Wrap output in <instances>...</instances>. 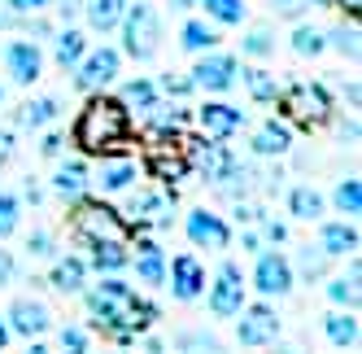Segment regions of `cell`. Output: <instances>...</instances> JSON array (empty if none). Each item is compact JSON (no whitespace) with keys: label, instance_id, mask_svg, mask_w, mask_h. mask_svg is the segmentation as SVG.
<instances>
[{"label":"cell","instance_id":"7bdbcfd3","mask_svg":"<svg viewBox=\"0 0 362 354\" xmlns=\"http://www.w3.org/2000/svg\"><path fill=\"white\" fill-rule=\"evenodd\" d=\"M57 346H62V354H92L88 328H79V324H66V328H62V337H57Z\"/></svg>","mask_w":362,"mask_h":354},{"label":"cell","instance_id":"d590c367","mask_svg":"<svg viewBox=\"0 0 362 354\" xmlns=\"http://www.w3.org/2000/svg\"><path fill=\"white\" fill-rule=\"evenodd\" d=\"M136 263V280L148 285V289H162L166 285V258H162V249H148V254H132Z\"/></svg>","mask_w":362,"mask_h":354},{"label":"cell","instance_id":"7c38bea8","mask_svg":"<svg viewBox=\"0 0 362 354\" xmlns=\"http://www.w3.org/2000/svg\"><path fill=\"white\" fill-rule=\"evenodd\" d=\"M192 88H201V92H231L240 84V62L231 57V53H201V62L192 66Z\"/></svg>","mask_w":362,"mask_h":354},{"label":"cell","instance_id":"f6af8a7d","mask_svg":"<svg viewBox=\"0 0 362 354\" xmlns=\"http://www.w3.org/2000/svg\"><path fill=\"white\" fill-rule=\"evenodd\" d=\"M27 254L31 258H53L57 254V249H53V232H44V227H40V232H31L27 236Z\"/></svg>","mask_w":362,"mask_h":354},{"label":"cell","instance_id":"5b68a950","mask_svg":"<svg viewBox=\"0 0 362 354\" xmlns=\"http://www.w3.org/2000/svg\"><path fill=\"white\" fill-rule=\"evenodd\" d=\"M70 227H74V236H79L83 245H92V241H127V236H132V227L122 223V215H118L114 206H105L100 197L74 201Z\"/></svg>","mask_w":362,"mask_h":354},{"label":"cell","instance_id":"f907efd6","mask_svg":"<svg viewBox=\"0 0 362 354\" xmlns=\"http://www.w3.org/2000/svg\"><path fill=\"white\" fill-rule=\"evenodd\" d=\"M62 144H66V140H62L57 132H48V136L40 140V154H44V158H57V154H62Z\"/></svg>","mask_w":362,"mask_h":354},{"label":"cell","instance_id":"cb8c5ba5","mask_svg":"<svg viewBox=\"0 0 362 354\" xmlns=\"http://www.w3.org/2000/svg\"><path fill=\"white\" fill-rule=\"evenodd\" d=\"M253 154L257 158H284L293 149V132H288V122H275V118H267L262 127L253 132Z\"/></svg>","mask_w":362,"mask_h":354},{"label":"cell","instance_id":"db71d44e","mask_svg":"<svg viewBox=\"0 0 362 354\" xmlns=\"http://www.w3.org/2000/svg\"><path fill=\"white\" fill-rule=\"evenodd\" d=\"M336 9H345L349 13V22H358V13H362V0H332Z\"/></svg>","mask_w":362,"mask_h":354},{"label":"cell","instance_id":"44dd1931","mask_svg":"<svg viewBox=\"0 0 362 354\" xmlns=\"http://www.w3.org/2000/svg\"><path fill=\"white\" fill-rule=\"evenodd\" d=\"M358 245H362V236H358L354 219L323 223V232H319V249H323L327 258H354V254H358Z\"/></svg>","mask_w":362,"mask_h":354},{"label":"cell","instance_id":"7a4b0ae2","mask_svg":"<svg viewBox=\"0 0 362 354\" xmlns=\"http://www.w3.org/2000/svg\"><path fill=\"white\" fill-rule=\"evenodd\" d=\"M74 144L83 149L88 158H105V154H118V149L132 140V114L118 96H105V92H92L88 105L74 118Z\"/></svg>","mask_w":362,"mask_h":354},{"label":"cell","instance_id":"f5cc1de1","mask_svg":"<svg viewBox=\"0 0 362 354\" xmlns=\"http://www.w3.org/2000/svg\"><path fill=\"white\" fill-rule=\"evenodd\" d=\"M13 158V132H0V166Z\"/></svg>","mask_w":362,"mask_h":354},{"label":"cell","instance_id":"2e32d148","mask_svg":"<svg viewBox=\"0 0 362 354\" xmlns=\"http://www.w3.org/2000/svg\"><path fill=\"white\" fill-rule=\"evenodd\" d=\"M245 110L231 105V101H205L197 110V127L205 132V140H231L240 127H245Z\"/></svg>","mask_w":362,"mask_h":354},{"label":"cell","instance_id":"6125c7cd","mask_svg":"<svg viewBox=\"0 0 362 354\" xmlns=\"http://www.w3.org/2000/svg\"><path fill=\"white\" fill-rule=\"evenodd\" d=\"M271 354H293V350H284V346H275V350H271Z\"/></svg>","mask_w":362,"mask_h":354},{"label":"cell","instance_id":"7402d4cb","mask_svg":"<svg viewBox=\"0 0 362 354\" xmlns=\"http://www.w3.org/2000/svg\"><path fill=\"white\" fill-rule=\"evenodd\" d=\"M48 285H53L57 293L74 297L88 289V263L79 254H66V258H53V271H48Z\"/></svg>","mask_w":362,"mask_h":354},{"label":"cell","instance_id":"f546056e","mask_svg":"<svg viewBox=\"0 0 362 354\" xmlns=\"http://www.w3.org/2000/svg\"><path fill=\"white\" fill-rule=\"evenodd\" d=\"M323 210H327V201H323V193H319V188L297 184V188L288 193V215H293V219H301V223H319V219H323Z\"/></svg>","mask_w":362,"mask_h":354},{"label":"cell","instance_id":"484cf974","mask_svg":"<svg viewBox=\"0 0 362 354\" xmlns=\"http://www.w3.org/2000/svg\"><path fill=\"white\" fill-rule=\"evenodd\" d=\"M218 27H214V22H205V18H188L184 22V27H179V48H188V53H214V48H218Z\"/></svg>","mask_w":362,"mask_h":354},{"label":"cell","instance_id":"91938a15","mask_svg":"<svg viewBox=\"0 0 362 354\" xmlns=\"http://www.w3.org/2000/svg\"><path fill=\"white\" fill-rule=\"evenodd\" d=\"M27 354H48V346L44 341H27Z\"/></svg>","mask_w":362,"mask_h":354},{"label":"cell","instance_id":"b9f144b4","mask_svg":"<svg viewBox=\"0 0 362 354\" xmlns=\"http://www.w3.org/2000/svg\"><path fill=\"white\" fill-rule=\"evenodd\" d=\"M22 227V197L18 193H0V241L13 236Z\"/></svg>","mask_w":362,"mask_h":354},{"label":"cell","instance_id":"d6a6232c","mask_svg":"<svg viewBox=\"0 0 362 354\" xmlns=\"http://www.w3.org/2000/svg\"><path fill=\"white\" fill-rule=\"evenodd\" d=\"M240 79H245V88H249V96L257 101V105H275V101H279V79L271 70L249 66V70H240Z\"/></svg>","mask_w":362,"mask_h":354},{"label":"cell","instance_id":"11a10c76","mask_svg":"<svg viewBox=\"0 0 362 354\" xmlns=\"http://www.w3.org/2000/svg\"><path fill=\"white\" fill-rule=\"evenodd\" d=\"M341 140L358 144V118H354V114H349V122H341Z\"/></svg>","mask_w":362,"mask_h":354},{"label":"cell","instance_id":"9f6ffc18","mask_svg":"<svg viewBox=\"0 0 362 354\" xmlns=\"http://www.w3.org/2000/svg\"><path fill=\"white\" fill-rule=\"evenodd\" d=\"M57 9H62V18L70 22L74 13H83V0H62V5H57Z\"/></svg>","mask_w":362,"mask_h":354},{"label":"cell","instance_id":"e7e4bbea","mask_svg":"<svg viewBox=\"0 0 362 354\" xmlns=\"http://www.w3.org/2000/svg\"><path fill=\"white\" fill-rule=\"evenodd\" d=\"M110 354H118V350H110Z\"/></svg>","mask_w":362,"mask_h":354},{"label":"cell","instance_id":"ffe728a7","mask_svg":"<svg viewBox=\"0 0 362 354\" xmlns=\"http://www.w3.org/2000/svg\"><path fill=\"white\" fill-rule=\"evenodd\" d=\"M88 271H100V275H118L132 267V245L127 241H92L88 245Z\"/></svg>","mask_w":362,"mask_h":354},{"label":"cell","instance_id":"8fae6325","mask_svg":"<svg viewBox=\"0 0 362 354\" xmlns=\"http://www.w3.org/2000/svg\"><path fill=\"white\" fill-rule=\"evenodd\" d=\"M0 62H5V74L18 88H31V84H40V74H44V48L22 35V40H9L5 48H0Z\"/></svg>","mask_w":362,"mask_h":354},{"label":"cell","instance_id":"680465c9","mask_svg":"<svg viewBox=\"0 0 362 354\" xmlns=\"http://www.w3.org/2000/svg\"><path fill=\"white\" fill-rule=\"evenodd\" d=\"M9 337H13V333H9V324H5V315H0V350L9 346Z\"/></svg>","mask_w":362,"mask_h":354},{"label":"cell","instance_id":"6f0895ef","mask_svg":"<svg viewBox=\"0 0 362 354\" xmlns=\"http://www.w3.org/2000/svg\"><path fill=\"white\" fill-rule=\"evenodd\" d=\"M345 96H349V110H358V101H362V96H358V79L345 84Z\"/></svg>","mask_w":362,"mask_h":354},{"label":"cell","instance_id":"e0dca14e","mask_svg":"<svg viewBox=\"0 0 362 354\" xmlns=\"http://www.w3.org/2000/svg\"><path fill=\"white\" fill-rule=\"evenodd\" d=\"M148 171L158 175V180H188V171H192V158H188V144L184 136L179 140H153L148 144Z\"/></svg>","mask_w":362,"mask_h":354},{"label":"cell","instance_id":"1f68e13d","mask_svg":"<svg viewBox=\"0 0 362 354\" xmlns=\"http://www.w3.org/2000/svg\"><path fill=\"white\" fill-rule=\"evenodd\" d=\"M83 53H88V40H83V31L66 27V31H57V35H53V62H57L62 70H74Z\"/></svg>","mask_w":362,"mask_h":354},{"label":"cell","instance_id":"4fadbf2b","mask_svg":"<svg viewBox=\"0 0 362 354\" xmlns=\"http://www.w3.org/2000/svg\"><path fill=\"white\" fill-rule=\"evenodd\" d=\"M88 180L100 197H118V193H132L140 180V162L127 158V154H105L96 171H88Z\"/></svg>","mask_w":362,"mask_h":354},{"label":"cell","instance_id":"c3c4849f","mask_svg":"<svg viewBox=\"0 0 362 354\" xmlns=\"http://www.w3.org/2000/svg\"><path fill=\"white\" fill-rule=\"evenodd\" d=\"M13 275H18V263H13V249H0V289L13 285Z\"/></svg>","mask_w":362,"mask_h":354},{"label":"cell","instance_id":"8d00e7d4","mask_svg":"<svg viewBox=\"0 0 362 354\" xmlns=\"http://www.w3.org/2000/svg\"><path fill=\"white\" fill-rule=\"evenodd\" d=\"M332 206H336V215H345V219H358L362 215V180H358V175H349V180L336 184Z\"/></svg>","mask_w":362,"mask_h":354},{"label":"cell","instance_id":"30bf717a","mask_svg":"<svg viewBox=\"0 0 362 354\" xmlns=\"http://www.w3.org/2000/svg\"><path fill=\"white\" fill-rule=\"evenodd\" d=\"M275 337H279V315L271 302H253V307L245 302L236 315V341L245 350H257V346H275Z\"/></svg>","mask_w":362,"mask_h":354},{"label":"cell","instance_id":"d4e9b609","mask_svg":"<svg viewBox=\"0 0 362 354\" xmlns=\"http://www.w3.org/2000/svg\"><path fill=\"white\" fill-rule=\"evenodd\" d=\"M118 101L127 105V114H148V110H158V105H162V92H158V84H153V79L136 74V79H127V84H122Z\"/></svg>","mask_w":362,"mask_h":354},{"label":"cell","instance_id":"be15d7a7","mask_svg":"<svg viewBox=\"0 0 362 354\" xmlns=\"http://www.w3.org/2000/svg\"><path fill=\"white\" fill-rule=\"evenodd\" d=\"M0 101H5V84H0Z\"/></svg>","mask_w":362,"mask_h":354},{"label":"cell","instance_id":"9a60e30c","mask_svg":"<svg viewBox=\"0 0 362 354\" xmlns=\"http://www.w3.org/2000/svg\"><path fill=\"white\" fill-rule=\"evenodd\" d=\"M5 324H9V333H13V337L40 341L48 328H53V311H48L40 297H18L13 307L5 311Z\"/></svg>","mask_w":362,"mask_h":354},{"label":"cell","instance_id":"816d5d0a","mask_svg":"<svg viewBox=\"0 0 362 354\" xmlns=\"http://www.w3.org/2000/svg\"><path fill=\"white\" fill-rule=\"evenodd\" d=\"M240 249H245V254H262V236H257V232H240Z\"/></svg>","mask_w":362,"mask_h":354},{"label":"cell","instance_id":"603a6c76","mask_svg":"<svg viewBox=\"0 0 362 354\" xmlns=\"http://www.w3.org/2000/svg\"><path fill=\"white\" fill-rule=\"evenodd\" d=\"M148 140H179L184 136V127L192 122V114L184 105H158V110H148Z\"/></svg>","mask_w":362,"mask_h":354},{"label":"cell","instance_id":"ee69618b","mask_svg":"<svg viewBox=\"0 0 362 354\" xmlns=\"http://www.w3.org/2000/svg\"><path fill=\"white\" fill-rule=\"evenodd\" d=\"M158 92L170 96V101H184V96H192L197 88H192L188 74H162V79H158Z\"/></svg>","mask_w":362,"mask_h":354},{"label":"cell","instance_id":"4dcf8cb0","mask_svg":"<svg viewBox=\"0 0 362 354\" xmlns=\"http://www.w3.org/2000/svg\"><path fill=\"white\" fill-rule=\"evenodd\" d=\"M362 271H358V263L349 267V275H332L327 280V297L336 302V311H358V297H362Z\"/></svg>","mask_w":362,"mask_h":354},{"label":"cell","instance_id":"9c48e42d","mask_svg":"<svg viewBox=\"0 0 362 354\" xmlns=\"http://www.w3.org/2000/svg\"><path fill=\"white\" fill-rule=\"evenodd\" d=\"M297 285V271H293V258H284L279 249H262L253 258V289L262 297H288Z\"/></svg>","mask_w":362,"mask_h":354},{"label":"cell","instance_id":"5bb4252c","mask_svg":"<svg viewBox=\"0 0 362 354\" xmlns=\"http://www.w3.org/2000/svg\"><path fill=\"white\" fill-rule=\"evenodd\" d=\"M184 232H188V241L197 249H210V254H218V249L231 245V223L218 210H205V206H197V210L184 215Z\"/></svg>","mask_w":362,"mask_h":354},{"label":"cell","instance_id":"ab89813d","mask_svg":"<svg viewBox=\"0 0 362 354\" xmlns=\"http://www.w3.org/2000/svg\"><path fill=\"white\" fill-rule=\"evenodd\" d=\"M240 53H245V57H257V62L271 57V53H275V31H271V27H249V35L240 40Z\"/></svg>","mask_w":362,"mask_h":354},{"label":"cell","instance_id":"52a82bcc","mask_svg":"<svg viewBox=\"0 0 362 354\" xmlns=\"http://www.w3.org/2000/svg\"><path fill=\"white\" fill-rule=\"evenodd\" d=\"M118 215H122V223L132 227V232H144V227H153V232H166V227L175 223L170 197L158 193V188H132V197H127V206H122Z\"/></svg>","mask_w":362,"mask_h":354},{"label":"cell","instance_id":"83f0119b","mask_svg":"<svg viewBox=\"0 0 362 354\" xmlns=\"http://www.w3.org/2000/svg\"><path fill=\"white\" fill-rule=\"evenodd\" d=\"M57 114H62V101H57V96H35V101H22V105H18V127L40 132V127H48V122H57Z\"/></svg>","mask_w":362,"mask_h":354},{"label":"cell","instance_id":"8992f818","mask_svg":"<svg viewBox=\"0 0 362 354\" xmlns=\"http://www.w3.org/2000/svg\"><path fill=\"white\" fill-rule=\"evenodd\" d=\"M245 271H240V263H231V258H223L218 263V271H214V280H205V307H210V315L214 319H236L240 315V307H245Z\"/></svg>","mask_w":362,"mask_h":354},{"label":"cell","instance_id":"60d3db41","mask_svg":"<svg viewBox=\"0 0 362 354\" xmlns=\"http://www.w3.org/2000/svg\"><path fill=\"white\" fill-rule=\"evenodd\" d=\"M323 48H327V44H323V31L297 22V31H293V53H297V57H319Z\"/></svg>","mask_w":362,"mask_h":354},{"label":"cell","instance_id":"d6986e66","mask_svg":"<svg viewBox=\"0 0 362 354\" xmlns=\"http://www.w3.org/2000/svg\"><path fill=\"white\" fill-rule=\"evenodd\" d=\"M53 193L62 197V201H83L88 193H92V180H88V162L83 158H66V162H57V171H53Z\"/></svg>","mask_w":362,"mask_h":354},{"label":"cell","instance_id":"6da1fadb","mask_svg":"<svg viewBox=\"0 0 362 354\" xmlns=\"http://www.w3.org/2000/svg\"><path fill=\"white\" fill-rule=\"evenodd\" d=\"M83 302H88L92 328L114 341H136L140 333H148L158 324V307L148 297H140L122 275H100V285L83 289Z\"/></svg>","mask_w":362,"mask_h":354},{"label":"cell","instance_id":"bcb514c9","mask_svg":"<svg viewBox=\"0 0 362 354\" xmlns=\"http://www.w3.org/2000/svg\"><path fill=\"white\" fill-rule=\"evenodd\" d=\"M0 5H5L9 13H22V18H31V13H44L48 5H53V0H0Z\"/></svg>","mask_w":362,"mask_h":354},{"label":"cell","instance_id":"681fc988","mask_svg":"<svg viewBox=\"0 0 362 354\" xmlns=\"http://www.w3.org/2000/svg\"><path fill=\"white\" fill-rule=\"evenodd\" d=\"M271 9H275L279 18H301V13H305V0H271Z\"/></svg>","mask_w":362,"mask_h":354},{"label":"cell","instance_id":"836d02e7","mask_svg":"<svg viewBox=\"0 0 362 354\" xmlns=\"http://www.w3.org/2000/svg\"><path fill=\"white\" fill-rule=\"evenodd\" d=\"M197 5L205 9V18H210L214 27H240V22L249 18L245 0H197Z\"/></svg>","mask_w":362,"mask_h":354},{"label":"cell","instance_id":"7dc6e473","mask_svg":"<svg viewBox=\"0 0 362 354\" xmlns=\"http://www.w3.org/2000/svg\"><path fill=\"white\" fill-rule=\"evenodd\" d=\"M257 223H262V236L271 241V245H279V241H288V227H284V223H275V219H257Z\"/></svg>","mask_w":362,"mask_h":354},{"label":"cell","instance_id":"e575fe53","mask_svg":"<svg viewBox=\"0 0 362 354\" xmlns=\"http://www.w3.org/2000/svg\"><path fill=\"white\" fill-rule=\"evenodd\" d=\"M175 354H223V341L205 328H184L175 337Z\"/></svg>","mask_w":362,"mask_h":354},{"label":"cell","instance_id":"ba28073f","mask_svg":"<svg viewBox=\"0 0 362 354\" xmlns=\"http://www.w3.org/2000/svg\"><path fill=\"white\" fill-rule=\"evenodd\" d=\"M118 70H122V53L110 44H100V48H88V53L79 57V66H74V88L79 92H100V88H110L118 79Z\"/></svg>","mask_w":362,"mask_h":354},{"label":"cell","instance_id":"277c9868","mask_svg":"<svg viewBox=\"0 0 362 354\" xmlns=\"http://www.w3.org/2000/svg\"><path fill=\"white\" fill-rule=\"evenodd\" d=\"M275 105L288 114L297 127H323L332 118V96L323 84H305V79H293V84H279V101Z\"/></svg>","mask_w":362,"mask_h":354},{"label":"cell","instance_id":"f35d334b","mask_svg":"<svg viewBox=\"0 0 362 354\" xmlns=\"http://www.w3.org/2000/svg\"><path fill=\"white\" fill-rule=\"evenodd\" d=\"M327 254H323V249L319 245H301L297 249V263H293V271H301L305 275V280H319V275H327Z\"/></svg>","mask_w":362,"mask_h":354},{"label":"cell","instance_id":"4316f807","mask_svg":"<svg viewBox=\"0 0 362 354\" xmlns=\"http://www.w3.org/2000/svg\"><path fill=\"white\" fill-rule=\"evenodd\" d=\"M323 337L336 346V350H354L362 328H358V311H332L323 315Z\"/></svg>","mask_w":362,"mask_h":354},{"label":"cell","instance_id":"ac0fdd59","mask_svg":"<svg viewBox=\"0 0 362 354\" xmlns=\"http://www.w3.org/2000/svg\"><path fill=\"white\" fill-rule=\"evenodd\" d=\"M166 289H170L175 302H197L205 293V267H201V258L197 254L170 258V267H166Z\"/></svg>","mask_w":362,"mask_h":354},{"label":"cell","instance_id":"f1b7e54d","mask_svg":"<svg viewBox=\"0 0 362 354\" xmlns=\"http://www.w3.org/2000/svg\"><path fill=\"white\" fill-rule=\"evenodd\" d=\"M122 13H127V0H83V18H88V27L100 31V35L118 31Z\"/></svg>","mask_w":362,"mask_h":354},{"label":"cell","instance_id":"74e56055","mask_svg":"<svg viewBox=\"0 0 362 354\" xmlns=\"http://www.w3.org/2000/svg\"><path fill=\"white\" fill-rule=\"evenodd\" d=\"M323 44H327V48H336V53H345L349 62H358V53H362V44H358V22H349V27H332V31H323Z\"/></svg>","mask_w":362,"mask_h":354},{"label":"cell","instance_id":"94428289","mask_svg":"<svg viewBox=\"0 0 362 354\" xmlns=\"http://www.w3.org/2000/svg\"><path fill=\"white\" fill-rule=\"evenodd\" d=\"M197 5V0H170V9H179V13H184V9H192Z\"/></svg>","mask_w":362,"mask_h":354},{"label":"cell","instance_id":"3957f363","mask_svg":"<svg viewBox=\"0 0 362 354\" xmlns=\"http://www.w3.org/2000/svg\"><path fill=\"white\" fill-rule=\"evenodd\" d=\"M118 31H122V53L132 62H153L158 57V48H162V13L153 5H144V0L140 5H127Z\"/></svg>","mask_w":362,"mask_h":354}]
</instances>
